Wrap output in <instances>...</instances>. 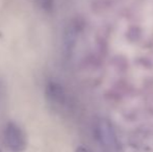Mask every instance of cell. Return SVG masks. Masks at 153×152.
Returning a JSON list of instances; mask_svg holds the SVG:
<instances>
[{
  "label": "cell",
  "mask_w": 153,
  "mask_h": 152,
  "mask_svg": "<svg viewBox=\"0 0 153 152\" xmlns=\"http://www.w3.org/2000/svg\"><path fill=\"white\" fill-rule=\"evenodd\" d=\"M3 138L7 148L13 152H23L27 147V138L24 130L15 122L6 123Z\"/></svg>",
  "instance_id": "6da1fadb"
},
{
  "label": "cell",
  "mask_w": 153,
  "mask_h": 152,
  "mask_svg": "<svg viewBox=\"0 0 153 152\" xmlns=\"http://www.w3.org/2000/svg\"><path fill=\"white\" fill-rule=\"evenodd\" d=\"M45 97L49 105L55 110H65L69 104V96L62 83L55 80L47 81L45 85Z\"/></svg>",
  "instance_id": "7a4b0ae2"
},
{
  "label": "cell",
  "mask_w": 153,
  "mask_h": 152,
  "mask_svg": "<svg viewBox=\"0 0 153 152\" xmlns=\"http://www.w3.org/2000/svg\"><path fill=\"white\" fill-rule=\"evenodd\" d=\"M96 139L105 147H115L117 144L115 131L113 129L111 122L108 120L101 118L98 119L95 123L94 127Z\"/></svg>",
  "instance_id": "3957f363"
},
{
  "label": "cell",
  "mask_w": 153,
  "mask_h": 152,
  "mask_svg": "<svg viewBox=\"0 0 153 152\" xmlns=\"http://www.w3.org/2000/svg\"><path fill=\"white\" fill-rule=\"evenodd\" d=\"M33 4L42 12L49 13L52 10L54 0H32Z\"/></svg>",
  "instance_id": "277c9868"
},
{
  "label": "cell",
  "mask_w": 153,
  "mask_h": 152,
  "mask_svg": "<svg viewBox=\"0 0 153 152\" xmlns=\"http://www.w3.org/2000/svg\"><path fill=\"white\" fill-rule=\"evenodd\" d=\"M76 152H89V151H88L87 148H85V147H78Z\"/></svg>",
  "instance_id": "5b68a950"
},
{
  "label": "cell",
  "mask_w": 153,
  "mask_h": 152,
  "mask_svg": "<svg viewBox=\"0 0 153 152\" xmlns=\"http://www.w3.org/2000/svg\"><path fill=\"white\" fill-rule=\"evenodd\" d=\"M0 152H2V151H1V149H0Z\"/></svg>",
  "instance_id": "8992f818"
}]
</instances>
